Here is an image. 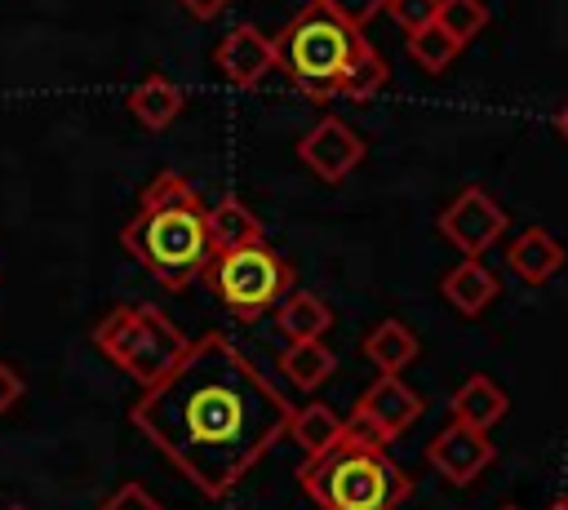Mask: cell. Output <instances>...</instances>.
Instances as JSON below:
<instances>
[{
  "label": "cell",
  "mask_w": 568,
  "mask_h": 510,
  "mask_svg": "<svg viewBox=\"0 0 568 510\" xmlns=\"http://www.w3.org/2000/svg\"><path fill=\"white\" fill-rule=\"evenodd\" d=\"M133 426L204 492L226 497L288 430L293 404L222 333L186 346L178 368L133 399Z\"/></svg>",
  "instance_id": "cell-1"
},
{
  "label": "cell",
  "mask_w": 568,
  "mask_h": 510,
  "mask_svg": "<svg viewBox=\"0 0 568 510\" xmlns=\"http://www.w3.org/2000/svg\"><path fill=\"white\" fill-rule=\"evenodd\" d=\"M271 49H275V67L311 102H328V98L364 102L390 75L386 58L368 44V35L359 27H351L346 18L320 9L315 0L280 27Z\"/></svg>",
  "instance_id": "cell-2"
},
{
  "label": "cell",
  "mask_w": 568,
  "mask_h": 510,
  "mask_svg": "<svg viewBox=\"0 0 568 510\" xmlns=\"http://www.w3.org/2000/svg\"><path fill=\"white\" fill-rule=\"evenodd\" d=\"M120 244L129 257H138V266L151 279H160L164 288H186L204 279L213 262L209 204L182 173H160L142 191L138 213L124 222Z\"/></svg>",
  "instance_id": "cell-3"
},
{
  "label": "cell",
  "mask_w": 568,
  "mask_h": 510,
  "mask_svg": "<svg viewBox=\"0 0 568 510\" xmlns=\"http://www.w3.org/2000/svg\"><path fill=\"white\" fill-rule=\"evenodd\" d=\"M297 483L320 510H399L413 497V475L351 421L333 448L297 470Z\"/></svg>",
  "instance_id": "cell-4"
},
{
  "label": "cell",
  "mask_w": 568,
  "mask_h": 510,
  "mask_svg": "<svg viewBox=\"0 0 568 510\" xmlns=\"http://www.w3.org/2000/svg\"><path fill=\"white\" fill-rule=\"evenodd\" d=\"M93 346L124 377H133L146 390V386H155L160 377H169L178 368V359L186 355L191 341L182 337V328L164 310L142 306V302H124V306H111L93 324Z\"/></svg>",
  "instance_id": "cell-5"
},
{
  "label": "cell",
  "mask_w": 568,
  "mask_h": 510,
  "mask_svg": "<svg viewBox=\"0 0 568 510\" xmlns=\"http://www.w3.org/2000/svg\"><path fill=\"white\" fill-rule=\"evenodd\" d=\"M204 279L235 319H262L293 293L297 275H293L288 257H280L266 239H257V244H244L231 253H213Z\"/></svg>",
  "instance_id": "cell-6"
},
{
  "label": "cell",
  "mask_w": 568,
  "mask_h": 510,
  "mask_svg": "<svg viewBox=\"0 0 568 510\" xmlns=\"http://www.w3.org/2000/svg\"><path fill=\"white\" fill-rule=\"evenodd\" d=\"M501 231H506V213H501V204H497L488 191H479V186L457 191V195L444 204V213H439V235H444L462 257H484V253L501 239Z\"/></svg>",
  "instance_id": "cell-7"
},
{
  "label": "cell",
  "mask_w": 568,
  "mask_h": 510,
  "mask_svg": "<svg viewBox=\"0 0 568 510\" xmlns=\"http://www.w3.org/2000/svg\"><path fill=\"white\" fill-rule=\"evenodd\" d=\"M422 417V395L408 386V381H399V377H373L364 390H359V399H355V408H351V426L355 430H364V435H373L377 443H390L395 435H404L413 421Z\"/></svg>",
  "instance_id": "cell-8"
},
{
  "label": "cell",
  "mask_w": 568,
  "mask_h": 510,
  "mask_svg": "<svg viewBox=\"0 0 568 510\" xmlns=\"http://www.w3.org/2000/svg\"><path fill=\"white\" fill-rule=\"evenodd\" d=\"M297 160H302L315 177H324V182H342V177L364 160V137H359L346 120L324 115V120H315V124L302 133V142H297Z\"/></svg>",
  "instance_id": "cell-9"
},
{
  "label": "cell",
  "mask_w": 568,
  "mask_h": 510,
  "mask_svg": "<svg viewBox=\"0 0 568 510\" xmlns=\"http://www.w3.org/2000/svg\"><path fill=\"white\" fill-rule=\"evenodd\" d=\"M493 457H497L493 439H488L484 430L462 426V421H448V426L430 439V448H426V461L435 466V475H444V483H457V488L475 483V479L493 466Z\"/></svg>",
  "instance_id": "cell-10"
},
{
  "label": "cell",
  "mask_w": 568,
  "mask_h": 510,
  "mask_svg": "<svg viewBox=\"0 0 568 510\" xmlns=\"http://www.w3.org/2000/svg\"><path fill=\"white\" fill-rule=\"evenodd\" d=\"M213 62H217V71H222L231 84L253 89V84L275 67V49H271V40H266L257 27L244 22V27H231V31L222 35Z\"/></svg>",
  "instance_id": "cell-11"
},
{
  "label": "cell",
  "mask_w": 568,
  "mask_h": 510,
  "mask_svg": "<svg viewBox=\"0 0 568 510\" xmlns=\"http://www.w3.org/2000/svg\"><path fill=\"white\" fill-rule=\"evenodd\" d=\"M448 412H453V421H462V426H470V430H484V435H488V430L506 417V390H501L488 373H470V377L453 390Z\"/></svg>",
  "instance_id": "cell-12"
},
{
  "label": "cell",
  "mask_w": 568,
  "mask_h": 510,
  "mask_svg": "<svg viewBox=\"0 0 568 510\" xmlns=\"http://www.w3.org/2000/svg\"><path fill=\"white\" fill-rule=\"evenodd\" d=\"M506 266H510L524 284H546L550 275H559V266H564V248H559V239H555L550 231L528 226V231H519V235L510 239V248H506Z\"/></svg>",
  "instance_id": "cell-13"
},
{
  "label": "cell",
  "mask_w": 568,
  "mask_h": 510,
  "mask_svg": "<svg viewBox=\"0 0 568 510\" xmlns=\"http://www.w3.org/2000/svg\"><path fill=\"white\" fill-rule=\"evenodd\" d=\"M439 293H444V302H448L457 315L475 319L479 310H488V306H493V297H497V275H493L479 257H462V262L444 275Z\"/></svg>",
  "instance_id": "cell-14"
},
{
  "label": "cell",
  "mask_w": 568,
  "mask_h": 510,
  "mask_svg": "<svg viewBox=\"0 0 568 510\" xmlns=\"http://www.w3.org/2000/svg\"><path fill=\"white\" fill-rule=\"evenodd\" d=\"M364 359L377 368V373H386V377H399L417 355H422V341H417V333L408 328V324H399V319H382L368 337H364Z\"/></svg>",
  "instance_id": "cell-15"
},
{
  "label": "cell",
  "mask_w": 568,
  "mask_h": 510,
  "mask_svg": "<svg viewBox=\"0 0 568 510\" xmlns=\"http://www.w3.org/2000/svg\"><path fill=\"white\" fill-rule=\"evenodd\" d=\"M129 111H133V120H138L142 129L160 133V129H169V124L178 120V111H182V89H178L169 75L151 71L146 80L133 84V93H129Z\"/></svg>",
  "instance_id": "cell-16"
},
{
  "label": "cell",
  "mask_w": 568,
  "mask_h": 510,
  "mask_svg": "<svg viewBox=\"0 0 568 510\" xmlns=\"http://www.w3.org/2000/svg\"><path fill=\"white\" fill-rule=\"evenodd\" d=\"M209 239H213V253H231V248L257 244L262 222L244 200H217L209 204Z\"/></svg>",
  "instance_id": "cell-17"
},
{
  "label": "cell",
  "mask_w": 568,
  "mask_h": 510,
  "mask_svg": "<svg viewBox=\"0 0 568 510\" xmlns=\"http://www.w3.org/2000/svg\"><path fill=\"white\" fill-rule=\"evenodd\" d=\"M275 319H280V328H284L288 341H320L328 333V324H333V310L324 306V297H315L306 288H293L275 306Z\"/></svg>",
  "instance_id": "cell-18"
},
{
  "label": "cell",
  "mask_w": 568,
  "mask_h": 510,
  "mask_svg": "<svg viewBox=\"0 0 568 510\" xmlns=\"http://www.w3.org/2000/svg\"><path fill=\"white\" fill-rule=\"evenodd\" d=\"M342 430H346V417H337V408H328V404H306V408H293L284 435H293V443H297V448L306 452V461H311V457H320L324 448H333V443L342 439Z\"/></svg>",
  "instance_id": "cell-19"
},
{
  "label": "cell",
  "mask_w": 568,
  "mask_h": 510,
  "mask_svg": "<svg viewBox=\"0 0 568 510\" xmlns=\"http://www.w3.org/2000/svg\"><path fill=\"white\" fill-rule=\"evenodd\" d=\"M337 368V355L324 341H288L280 355V373L297 386V390H320Z\"/></svg>",
  "instance_id": "cell-20"
},
{
  "label": "cell",
  "mask_w": 568,
  "mask_h": 510,
  "mask_svg": "<svg viewBox=\"0 0 568 510\" xmlns=\"http://www.w3.org/2000/svg\"><path fill=\"white\" fill-rule=\"evenodd\" d=\"M435 22H439L444 35L462 49V44H470V40L488 27V9H484V0H439Z\"/></svg>",
  "instance_id": "cell-21"
},
{
  "label": "cell",
  "mask_w": 568,
  "mask_h": 510,
  "mask_svg": "<svg viewBox=\"0 0 568 510\" xmlns=\"http://www.w3.org/2000/svg\"><path fill=\"white\" fill-rule=\"evenodd\" d=\"M408 40V53L430 71V75H439V71H448V62L462 53L448 35H444V27L439 22H426L422 31H413V35H404Z\"/></svg>",
  "instance_id": "cell-22"
},
{
  "label": "cell",
  "mask_w": 568,
  "mask_h": 510,
  "mask_svg": "<svg viewBox=\"0 0 568 510\" xmlns=\"http://www.w3.org/2000/svg\"><path fill=\"white\" fill-rule=\"evenodd\" d=\"M435 9H439V0H386V13L404 27V35H413L426 22H435Z\"/></svg>",
  "instance_id": "cell-23"
},
{
  "label": "cell",
  "mask_w": 568,
  "mask_h": 510,
  "mask_svg": "<svg viewBox=\"0 0 568 510\" xmlns=\"http://www.w3.org/2000/svg\"><path fill=\"white\" fill-rule=\"evenodd\" d=\"M320 9H328V13H337V18H346L351 27H359L364 31V22H373L382 9H386V0H315Z\"/></svg>",
  "instance_id": "cell-24"
},
{
  "label": "cell",
  "mask_w": 568,
  "mask_h": 510,
  "mask_svg": "<svg viewBox=\"0 0 568 510\" xmlns=\"http://www.w3.org/2000/svg\"><path fill=\"white\" fill-rule=\"evenodd\" d=\"M98 510H164V506H160L142 483H120Z\"/></svg>",
  "instance_id": "cell-25"
},
{
  "label": "cell",
  "mask_w": 568,
  "mask_h": 510,
  "mask_svg": "<svg viewBox=\"0 0 568 510\" xmlns=\"http://www.w3.org/2000/svg\"><path fill=\"white\" fill-rule=\"evenodd\" d=\"M18 399H22V377H18V373H13V368L0 359V417H4V412H9Z\"/></svg>",
  "instance_id": "cell-26"
},
{
  "label": "cell",
  "mask_w": 568,
  "mask_h": 510,
  "mask_svg": "<svg viewBox=\"0 0 568 510\" xmlns=\"http://www.w3.org/2000/svg\"><path fill=\"white\" fill-rule=\"evenodd\" d=\"M186 13H195V18H213V13H222L231 0H178Z\"/></svg>",
  "instance_id": "cell-27"
},
{
  "label": "cell",
  "mask_w": 568,
  "mask_h": 510,
  "mask_svg": "<svg viewBox=\"0 0 568 510\" xmlns=\"http://www.w3.org/2000/svg\"><path fill=\"white\" fill-rule=\"evenodd\" d=\"M555 124H559V133H564V137H568V106H564V111H559V120H555Z\"/></svg>",
  "instance_id": "cell-28"
},
{
  "label": "cell",
  "mask_w": 568,
  "mask_h": 510,
  "mask_svg": "<svg viewBox=\"0 0 568 510\" xmlns=\"http://www.w3.org/2000/svg\"><path fill=\"white\" fill-rule=\"evenodd\" d=\"M550 510H564V501H555V506H550Z\"/></svg>",
  "instance_id": "cell-29"
},
{
  "label": "cell",
  "mask_w": 568,
  "mask_h": 510,
  "mask_svg": "<svg viewBox=\"0 0 568 510\" xmlns=\"http://www.w3.org/2000/svg\"><path fill=\"white\" fill-rule=\"evenodd\" d=\"M559 501H564V510H568V492H564V497H559Z\"/></svg>",
  "instance_id": "cell-30"
},
{
  "label": "cell",
  "mask_w": 568,
  "mask_h": 510,
  "mask_svg": "<svg viewBox=\"0 0 568 510\" xmlns=\"http://www.w3.org/2000/svg\"><path fill=\"white\" fill-rule=\"evenodd\" d=\"M18 510H22V506H18Z\"/></svg>",
  "instance_id": "cell-31"
}]
</instances>
